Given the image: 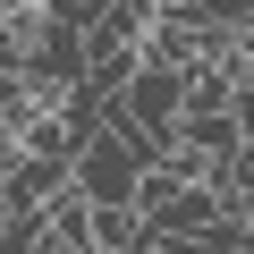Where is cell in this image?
Wrapping results in <instances>:
<instances>
[{
	"instance_id": "6da1fadb",
	"label": "cell",
	"mask_w": 254,
	"mask_h": 254,
	"mask_svg": "<svg viewBox=\"0 0 254 254\" xmlns=\"http://www.w3.org/2000/svg\"><path fill=\"white\" fill-rule=\"evenodd\" d=\"M136 187H144V161H136V144H119L110 127H102V136H85V153H76V195H85L93 212H110V203H136Z\"/></svg>"
},
{
	"instance_id": "7a4b0ae2",
	"label": "cell",
	"mask_w": 254,
	"mask_h": 254,
	"mask_svg": "<svg viewBox=\"0 0 254 254\" xmlns=\"http://www.w3.org/2000/svg\"><path fill=\"white\" fill-rule=\"evenodd\" d=\"M43 237H51V254H93V203L68 187L60 203H43Z\"/></svg>"
},
{
	"instance_id": "3957f363",
	"label": "cell",
	"mask_w": 254,
	"mask_h": 254,
	"mask_svg": "<svg viewBox=\"0 0 254 254\" xmlns=\"http://www.w3.org/2000/svg\"><path fill=\"white\" fill-rule=\"evenodd\" d=\"M0 254H51L43 212H0Z\"/></svg>"
},
{
	"instance_id": "277c9868",
	"label": "cell",
	"mask_w": 254,
	"mask_h": 254,
	"mask_svg": "<svg viewBox=\"0 0 254 254\" xmlns=\"http://www.w3.org/2000/svg\"><path fill=\"white\" fill-rule=\"evenodd\" d=\"M187 254H254V237H246V220H220V229H203Z\"/></svg>"
},
{
	"instance_id": "5b68a950",
	"label": "cell",
	"mask_w": 254,
	"mask_h": 254,
	"mask_svg": "<svg viewBox=\"0 0 254 254\" xmlns=\"http://www.w3.org/2000/svg\"><path fill=\"white\" fill-rule=\"evenodd\" d=\"M43 17H60V26H93L102 0H43Z\"/></svg>"
},
{
	"instance_id": "8992f818",
	"label": "cell",
	"mask_w": 254,
	"mask_h": 254,
	"mask_svg": "<svg viewBox=\"0 0 254 254\" xmlns=\"http://www.w3.org/2000/svg\"><path fill=\"white\" fill-rule=\"evenodd\" d=\"M17 153H26V127H17V119H9V110H0V170H9V161H17Z\"/></svg>"
}]
</instances>
